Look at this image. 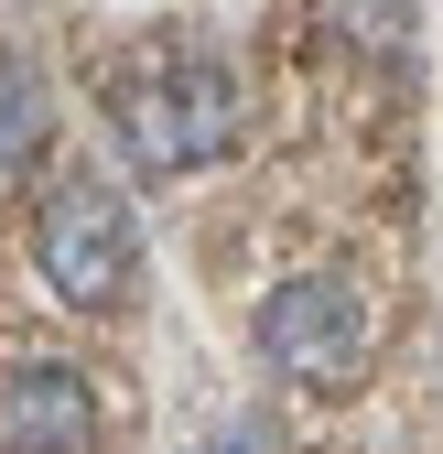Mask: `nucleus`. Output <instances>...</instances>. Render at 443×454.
<instances>
[{
  "mask_svg": "<svg viewBox=\"0 0 443 454\" xmlns=\"http://www.w3.org/2000/svg\"><path fill=\"white\" fill-rule=\"evenodd\" d=\"M260 357H270V379H292V389H346L368 368V303L346 293L336 270H292L282 293L260 303Z\"/></svg>",
  "mask_w": 443,
  "mask_h": 454,
  "instance_id": "obj_3",
  "label": "nucleus"
},
{
  "mask_svg": "<svg viewBox=\"0 0 443 454\" xmlns=\"http://www.w3.org/2000/svg\"><path fill=\"white\" fill-rule=\"evenodd\" d=\"M0 443L12 454H87L97 443V389L66 357H22L0 379Z\"/></svg>",
  "mask_w": 443,
  "mask_h": 454,
  "instance_id": "obj_4",
  "label": "nucleus"
},
{
  "mask_svg": "<svg viewBox=\"0 0 443 454\" xmlns=\"http://www.w3.org/2000/svg\"><path fill=\"white\" fill-rule=\"evenodd\" d=\"M108 130H120V152L141 174H206V162L238 152L249 108H238V76L216 66V54L162 43V54H141V66L108 87Z\"/></svg>",
  "mask_w": 443,
  "mask_h": 454,
  "instance_id": "obj_1",
  "label": "nucleus"
},
{
  "mask_svg": "<svg viewBox=\"0 0 443 454\" xmlns=\"http://www.w3.org/2000/svg\"><path fill=\"white\" fill-rule=\"evenodd\" d=\"M54 152V87L33 54H0V174H33Z\"/></svg>",
  "mask_w": 443,
  "mask_h": 454,
  "instance_id": "obj_5",
  "label": "nucleus"
},
{
  "mask_svg": "<svg viewBox=\"0 0 443 454\" xmlns=\"http://www.w3.org/2000/svg\"><path fill=\"white\" fill-rule=\"evenodd\" d=\"M33 270L54 281V303L120 314L141 293V216H130V195L97 184V174L43 184V206H33Z\"/></svg>",
  "mask_w": 443,
  "mask_h": 454,
  "instance_id": "obj_2",
  "label": "nucleus"
}]
</instances>
